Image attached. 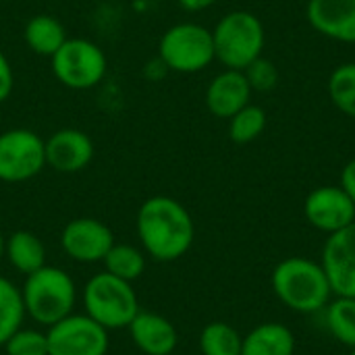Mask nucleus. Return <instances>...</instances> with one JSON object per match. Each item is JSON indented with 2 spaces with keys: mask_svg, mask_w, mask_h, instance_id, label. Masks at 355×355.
Returning a JSON list of instances; mask_svg holds the SVG:
<instances>
[{
  "mask_svg": "<svg viewBox=\"0 0 355 355\" xmlns=\"http://www.w3.org/2000/svg\"><path fill=\"white\" fill-rule=\"evenodd\" d=\"M137 237L156 262H175L193 243V220L187 208L175 198H148L137 210Z\"/></svg>",
  "mask_w": 355,
  "mask_h": 355,
  "instance_id": "nucleus-1",
  "label": "nucleus"
},
{
  "mask_svg": "<svg viewBox=\"0 0 355 355\" xmlns=\"http://www.w3.org/2000/svg\"><path fill=\"white\" fill-rule=\"evenodd\" d=\"M21 300L25 314L44 327H52L73 314L77 289L73 279L56 266H42L27 275Z\"/></svg>",
  "mask_w": 355,
  "mask_h": 355,
  "instance_id": "nucleus-2",
  "label": "nucleus"
},
{
  "mask_svg": "<svg viewBox=\"0 0 355 355\" xmlns=\"http://www.w3.org/2000/svg\"><path fill=\"white\" fill-rule=\"evenodd\" d=\"M277 297L295 312H318L329 302L333 289L324 268L306 258H287L272 272Z\"/></svg>",
  "mask_w": 355,
  "mask_h": 355,
  "instance_id": "nucleus-3",
  "label": "nucleus"
},
{
  "mask_svg": "<svg viewBox=\"0 0 355 355\" xmlns=\"http://www.w3.org/2000/svg\"><path fill=\"white\" fill-rule=\"evenodd\" d=\"M214 56L225 69L243 71L262 56L266 33L262 21L250 10L227 12L212 29Z\"/></svg>",
  "mask_w": 355,
  "mask_h": 355,
  "instance_id": "nucleus-4",
  "label": "nucleus"
},
{
  "mask_svg": "<svg viewBox=\"0 0 355 355\" xmlns=\"http://www.w3.org/2000/svg\"><path fill=\"white\" fill-rule=\"evenodd\" d=\"M85 314L106 331L127 329L139 314V302L131 283L110 272L94 275L83 289Z\"/></svg>",
  "mask_w": 355,
  "mask_h": 355,
  "instance_id": "nucleus-5",
  "label": "nucleus"
},
{
  "mask_svg": "<svg viewBox=\"0 0 355 355\" xmlns=\"http://www.w3.org/2000/svg\"><path fill=\"white\" fill-rule=\"evenodd\" d=\"M158 58L175 73H200L214 56L212 31L200 23H177L158 42Z\"/></svg>",
  "mask_w": 355,
  "mask_h": 355,
  "instance_id": "nucleus-6",
  "label": "nucleus"
},
{
  "mask_svg": "<svg viewBox=\"0 0 355 355\" xmlns=\"http://www.w3.org/2000/svg\"><path fill=\"white\" fill-rule=\"evenodd\" d=\"M54 77L69 89H92L100 85L108 73L104 50L85 37H67V42L50 56Z\"/></svg>",
  "mask_w": 355,
  "mask_h": 355,
  "instance_id": "nucleus-7",
  "label": "nucleus"
},
{
  "mask_svg": "<svg viewBox=\"0 0 355 355\" xmlns=\"http://www.w3.org/2000/svg\"><path fill=\"white\" fill-rule=\"evenodd\" d=\"M46 166L44 139L31 129H8L0 133V181L25 183Z\"/></svg>",
  "mask_w": 355,
  "mask_h": 355,
  "instance_id": "nucleus-8",
  "label": "nucleus"
},
{
  "mask_svg": "<svg viewBox=\"0 0 355 355\" xmlns=\"http://www.w3.org/2000/svg\"><path fill=\"white\" fill-rule=\"evenodd\" d=\"M48 355H106L108 331L87 314H71L48 327Z\"/></svg>",
  "mask_w": 355,
  "mask_h": 355,
  "instance_id": "nucleus-9",
  "label": "nucleus"
},
{
  "mask_svg": "<svg viewBox=\"0 0 355 355\" xmlns=\"http://www.w3.org/2000/svg\"><path fill=\"white\" fill-rule=\"evenodd\" d=\"M114 243L116 241L108 225L85 216L67 223V227L60 233L62 252L75 262H83V264L102 262Z\"/></svg>",
  "mask_w": 355,
  "mask_h": 355,
  "instance_id": "nucleus-10",
  "label": "nucleus"
},
{
  "mask_svg": "<svg viewBox=\"0 0 355 355\" xmlns=\"http://www.w3.org/2000/svg\"><path fill=\"white\" fill-rule=\"evenodd\" d=\"M304 214L314 229L333 235L354 223L355 204L341 185H324L306 198Z\"/></svg>",
  "mask_w": 355,
  "mask_h": 355,
  "instance_id": "nucleus-11",
  "label": "nucleus"
},
{
  "mask_svg": "<svg viewBox=\"0 0 355 355\" xmlns=\"http://www.w3.org/2000/svg\"><path fill=\"white\" fill-rule=\"evenodd\" d=\"M322 268L333 293L355 300V220L345 229L329 235L322 250Z\"/></svg>",
  "mask_w": 355,
  "mask_h": 355,
  "instance_id": "nucleus-12",
  "label": "nucleus"
},
{
  "mask_svg": "<svg viewBox=\"0 0 355 355\" xmlns=\"http://www.w3.org/2000/svg\"><path fill=\"white\" fill-rule=\"evenodd\" d=\"M46 150V166L56 173H79L94 160V141L92 137L73 127H64L54 131L48 139H44Z\"/></svg>",
  "mask_w": 355,
  "mask_h": 355,
  "instance_id": "nucleus-13",
  "label": "nucleus"
},
{
  "mask_svg": "<svg viewBox=\"0 0 355 355\" xmlns=\"http://www.w3.org/2000/svg\"><path fill=\"white\" fill-rule=\"evenodd\" d=\"M306 15L324 37L355 44V0H308Z\"/></svg>",
  "mask_w": 355,
  "mask_h": 355,
  "instance_id": "nucleus-14",
  "label": "nucleus"
},
{
  "mask_svg": "<svg viewBox=\"0 0 355 355\" xmlns=\"http://www.w3.org/2000/svg\"><path fill=\"white\" fill-rule=\"evenodd\" d=\"M252 85L243 71L225 69L206 87V106L218 119H231L243 106L250 104Z\"/></svg>",
  "mask_w": 355,
  "mask_h": 355,
  "instance_id": "nucleus-15",
  "label": "nucleus"
},
{
  "mask_svg": "<svg viewBox=\"0 0 355 355\" xmlns=\"http://www.w3.org/2000/svg\"><path fill=\"white\" fill-rule=\"evenodd\" d=\"M127 329L135 347L146 355H171L179 341L173 322L154 312H139Z\"/></svg>",
  "mask_w": 355,
  "mask_h": 355,
  "instance_id": "nucleus-16",
  "label": "nucleus"
},
{
  "mask_svg": "<svg viewBox=\"0 0 355 355\" xmlns=\"http://www.w3.org/2000/svg\"><path fill=\"white\" fill-rule=\"evenodd\" d=\"M293 333L279 322H266L256 327L241 345V355H293Z\"/></svg>",
  "mask_w": 355,
  "mask_h": 355,
  "instance_id": "nucleus-17",
  "label": "nucleus"
},
{
  "mask_svg": "<svg viewBox=\"0 0 355 355\" xmlns=\"http://www.w3.org/2000/svg\"><path fill=\"white\" fill-rule=\"evenodd\" d=\"M67 29L64 25L52 17V15H35L25 23L23 29V40L27 48L37 54L50 58L64 42H67Z\"/></svg>",
  "mask_w": 355,
  "mask_h": 355,
  "instance_id": "nucleus-18",
  "label": "nucleus"
},
{
  "mask_svg": "<svg viewBox=\"0 0 355 355\" xmlns=\"http://www.w3.org/2000/svg\"><path fill=\"white\" fill-rule=\"evenodd\" d=\"M4 254L10 266L25 277L46 266V248L42 239L29 231H15L6 239Z\"/></svg>",
  "mask_w": 355,
  "mask_h": 355,
  "instance_id": "nucleus-19",
  "label": "nucleus"
},
{
  "mask_svg": "<svg viewBox=\"0 0 355 355\" xmlns=\"http://www.w3.org/2000/svg\"><path fill=\"white\" fill-rule=\"evenodd\" d=\"M102 262L106 266V272L127 283L137 281L146 270V256L137 248L127 245V243H114Z\"/></svg>",
  "mask_w": 355,
  "mask_h": 355,
  "instance_id": "nucleus-20",
  "label": "nucleus"
},
{
  "mask_svg": "<svg viewBox=\"0 0 355 355\" xmlns=\"http://www.w3.org/2000/svg\"><path fill=\"white\" fill-rule=\"evenodd\" d=\"M25 308L21 291L4 277H0V347L21 329Z\"/></svg>",
  "mask_w": 355,
  "mask_h": 355,
  "instance_id": "nucleus-21",
  "label": "nucleus"
},
{
  "mask_svg": "<svg viewBox=\"0 0 355 355\" xmlns=\"http://www.w3.org/2000/svg\"><path fill=\"white\" fill-rule=\"evenodd\" d=\"M243 339L227 322H210L200 335V349L204 355H241Z\"/></svg>",
  "mask_w": 355,
  "mask_h": 355,
  "instance_id": "nucleus-22",
  "label": "nucleus"
},
{
  "mask_svg": "<svg viewBox=\"0 0 355 355\" xmlns=\"http://www.w3.org/2000/svg\"><path fill=\"white\" fill-rule=\"evenodd\" d=\"M266 129V112L256 104L243 106L229 119V137L235 144H250L258 139Z\"/></svg>",
  "mask_w": 355,
  "mask_h": 355,
  "instance_id": "nucleus-23",
  "label": "nucleus"
},
{
  "mask_svg": "<svg viewBox=\"0 0 355 355\" xmlns=\"http://www.w3.org/2000/svg\"><path fill=\"white\" fill-rule=\"evenodd\" d=\"M329 96L343 114L355 119V62H345L331 73Z\"/></svg>",
  "mask_w": 355,
  "mask_h": 355,
  "instance_id": "nucleus-24",
  "label": "nucleus"
},
{
  "mask_svg": "<svg viewBox=\"0 0 355 355\" xmlns=\"http://www.w3.org/2000/svg\"><path fill=\"white\" fill-rule=\"evenodd\" d=\"M327 322L337 341L347 347H355V300L354 297H339L329 306Z\"/></svg>",
  "mask_w": 355,
  "mask_h": 355,
  "instance_id": "nucleus-25",
  "label": "nucleus"
},
{
  "mask_svg": "<svg viewBox=\"0 0 355 355\" xmlns=\"http://www.w3.org/2000/svg\"><path fill=\"white\" fill-rule=\"evenodd\" d=\"M6 355H48V339L46 333L33 329H19L6 343Z\"/></svg>",
  "mask_w": 355,
  "mask_h": 355,
  "instance_id": "nucleus-26",
  "label": "nucleus"
},
{
  "mask_svg": "<svg viewBox=\"0 0 355 355\" xmlns=\"http://www.w3.org/2000/svg\"><path fill=\"white\" fill-rule=\"evenodd\" d=\"M243 73H245V77H248L252 89H256V92H268V89H272V87L277 85V81H279V71H277V67H275L268 58H264V56H260V58H256L252 64H248V67L243 69Z\"/></svg>",
  "mask_w": 355,
  "mask_h": 355,
  "instance_id": "nucleus-27",
  "label": "nucleus"
},
{
  "mask_svg": "<svg viewBox=\"0 0 355 355\" xmlns=\"http://www.w3.org/2000/svg\"><path fill=\"white\" fill-rule=\"evenodd\" d=\"M12 87H15V73L6 54L0 50V104L8 100V96L12 94Z\"/></svg>",
  "mask_w": 355,
  "mask_h": 355,
  "instance_id": "nucleus-28",
  "label": "nucleus"
},
{
  "mask_svg": "<svg viewBox=\"0 0 355 355\" xmlns=\"http://www.w3.org/2000/svg\"><path fill=\"white\" fill-rule=\"evenodd\" d=\"M341 187L347 191V196L354 200L355 204V158L349 160L345 166H343V173H341Z\"/></svg>",
  "mask_w": 355,
  "mask_h": 355,
  "instance_id": "nucleus-29",
  "label": "nucleus"
},
{
  "mask_svg": "<svg viewBox=\"0 0 355 355\" xmlns=\"http://www.w3.org/2000/svg\"><path fill=\"white\" fill-rule=\"evenodd\" d=\"M144 73H146V77H150V79L158 81V79H162V77L168 73V69H166V64H164L160 58H154L152 62H148V64H146Z\"/></svg>",
  "mask_w": 355,
  "mask_h": 355,
  "instance_id": "nucleus-30",
  "label": "nucleus"
},
{
  "mask_svg": "<svg viewBox=\"0 0 355 355\" xmlns=\"http://www.w3.org/2000/svg\"><path fill=\"white\" fill-rule=\"evenodd\" d=\"M218 0H179L181 8L189 10V12H198V10H204L212 4H216Z\"/></svg>",
  "mask_w": 355,
  "mask_h": 355,
  "instance_id": "nucleus-31",
  "label": "nucleus"
},
{
  "mask_svg": "<svg viewBox=\"0 0 355 355\" xmlns=\"http://www.w3.org/2000/svg\"><path fill=\"white\" fill-rule=\"evenodd\" d=\"M4 245H6V239H4V235H2V231H0V260H2V256H4Z\"/></svg>",
  "mask_w": 355,
  "mask_h": 355,
  "instance_id": "nucleus-32",
  "label": "nucleus"
},
{
  "mask_svg": "<svg viewBox=\"0 0 355 355\" xmlns=\"http://www.w3.org/2000/svg\"><path fill=\"white\" fill-rule=\"evenodd\" d=\"M352 355H355V347H354V352H352Z\"/></svg>",
  "mask_w": 355,
  "mask_h": 355,
  "instance_id": "nucleus-33",
  "label": "nucleus"
}]
</instances>
